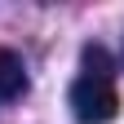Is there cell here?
<instances>
[{
    "mask_svg": "<svg viewBox=\"0 0 124 124\" xmlns=\"http://www.w3.org/2000/svg\"><path fill=\"white\" fill-rule=\"evenodd\" d=\"M27 89V67L13 49H0V102H13Z\"/></svg>",
    "mask_w": 124,
    "mask_h": 124,
    "instance_id": "obj_2",
    "label": "cell"
},
{
    "mask_svg": "<svg viewBox=\"0 0 124 124\" xmlns=\"http://www.w3.org/2000/svg\"><path fill=\"white\" fill-rule=\"evenodd\" d=\"M71 102V115L80 124H111L120 115V89H115V67H111V53L102 44H89L84 58H80V75L67 93Z\"/></svg>",
    "mask_w": 124,
    "mask_h": 124,
    "instance_id": "obj_1",
    "label": "cell"
}]
</instances>
